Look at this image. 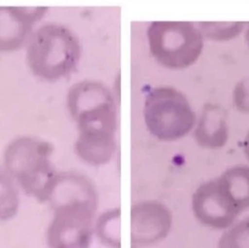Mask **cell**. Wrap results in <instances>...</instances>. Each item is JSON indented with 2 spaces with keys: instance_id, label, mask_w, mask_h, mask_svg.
Wrapping results in <instances>:
<instances>
[{
  "instance_id": "cell-10",
  "label": "cell",
  "mask_w": 249,
  "mask_h": 248,
  "mask_svg": "<svg viewBox=\"0 0 249 248\" xmlns=\"http://www.w3.org/2000/svg\"><path fill=\"white\" fill-rule=\"evenodd\" d=\"M18 209V195L9 172L0 167V220L12 218Z\"/></svg>"
},
{
  "instance_id": "cell-7",
  "label": "cell",
  "mask_w": 249,
  "mask_h": 248,
  "mask_svg": "<svg viewBox=\"0 0 249 248\" xmlns=\"http://www.w3.org/2000/svg\"><path fill=\"white\" fill-rule=\"evenodd\" d=\"M143 115L149 131L161 140H175L185 135L195 123L187 98L176 89H153L145 97Z\"/></svg>"
},
{
  "instance_id": "cell-4",
  "label": "cell",
  "mask_w": 249,
  "mask_h": 248,
  "mask_svg": "<svg viewBox=\"0 0 249 248\" xmlns=\"http://www.w3.org/2000/svg\"><path fill=\"white\" fill-rule=\"evenodd\" d=\"M249 207V169L234 168L203 184L193 198V209L201 222L214 228L229 226Z\"/></svg>"
},
{
  "instance_id": "cell-6",
  "label": "cell",
  "mask_w": 249,
  "mask_h": 248,
  "mask_svg": "<svg viewBox=\"0 0 249 248\" xmlns=\"http://www.w3.org/2000/svg\"><path fill=\"white\" fill-rule=\"evenodd\" d=\"M150 55L169 70H184L194 65L204 51L205 38L192 21L156 20L146 28Z\"/></svg>"
},
{
  "instance_id": "cell-9",
  "label": "cell",
  "mask_w": 249,
  "mask_h": 248,
  "mask_svg": "<svg viewBox=\"0 0 249 248\" xmlns=\"http://www.w3.org/2000/svg\"><path fill=\"white\" fill-rule=\"evenodd\" d=\"M205 39L227 42L238 38L245 30L244 21H200L196 23Z\"/></svg>"
},
{
  "instance_id": "cell-13",
  "label": "cell",
  "mask_w": 249,
  "mask_h": 248,
  "mask_svg": "<svg viewBox=\"0 0 249 248\" xmlns=\"http://www.w3.org/2000/svg\"><path fill=\"white\" fill-rule=\"evenodd\" d=\"M246 41H247V44H248L249 48V23L248 24V28H247V31H246Z\"/></svg>"
},
{
  "instance_id": "cell-2",
  "label": "cell",
  "mask_w": 249,
  "mask_h": 248,
  "mask_svg": "<svg viewBox=\"0 0 249 248\" xmlns=\"http://www.w3.org/2000/svg\"><path fill=\"white\" fill-rule=\"evenodd\" d=\"M50 199L55 206L48 230L50 248H89L96 207L91 185L80 177H58Z\"/></svg>"
},
{
  "instance_id": "cell-8",
  "label": "cell",
  "mask_w": 249,
  "mask_h": 248,
  "mask_svg": "<svg viewBox=\"0 0 249 248\" xmlns=\"http://www.w3.org/2000/svg\"><path fill=\"white\" fill-rule=\"evenodd\" d=\"M48 12L45 6H0V53H14L24 47Z\"/></svg>"
},
{
  "instance_id": "cell-12",
  "label": "cell",
  "mask_w": 249,
  "mask_h": 248,
  "mask_svg": "<svg viewBox=\"0 0 249 248\" xmlns=\"http://www.w3.org/2000/svg\"><path fill=\"white\" fill-rule=\"evenodd\" d=\"M235 104L244 109L245 111L249 110V83L242 82L235 89L234 93Z\"/></svg>"
},
{
  "instance_id": "cell-5",
  "label": "cell",
  "mask_w": 249,
  "mask_h": 248,
  "mask_svg": "<svg viewBox=\"0 0 249 248\" xmlns=\"http://www.w3.org/2000/svg\"><path fill=\"white\" fill-rule=\"evenodd\" d=\"M52 145L43 141L23 137L9 144L4 164L22 189L38 200H49L57 181L51 161Z\"/></svg>"
},
{
  "instance_id": "cell-11",
  "label": "cell",
  "mask_w": 249,
  "mask_h": 248,
  "mask_svg": "<svg viewBox=\"0 0 249 248\" xmlns=\"http://www.w3.org/2000/svg\"><path fill=\"white\" fill-rule=\"evenodd\" d=\"M219 248H249V219L227 232L219 243Z\"/></svg>"
},
{
  "instance_id": "cell-3",
  "label": "cell",
  "mask_w": 249,
  "mask_h": 248,
  "mask_svg": "<svg viewBox=\"0 0 249 248\" xmlns=\"http://www.w3.org/2000/svg\"><path fill=\"white\" fill-rule=\"evenodd\" d=\"M25 62L38 79L55 83L72 75L82 58V44L73 29L50 21L39 25L25 45Z\"/></svg>"
},
{
  "instance_id": "cell-1",
  "label": "cell",
  "mask_w": 249,
  "mask_h": 248,
  "mask_svg": "<svg viewBox=\"0 0 249 248\" xmlns=\"http://www.w3.org/2000/svg\"><path fill=\"white\" fill-rule=\"evenodd\" d=\"M67 107L80 130L78 155L91 165L106 163L115 149L117 117L111 91L100 82L80 81L68 90Z\"/></svg>"
}]
</instances>
